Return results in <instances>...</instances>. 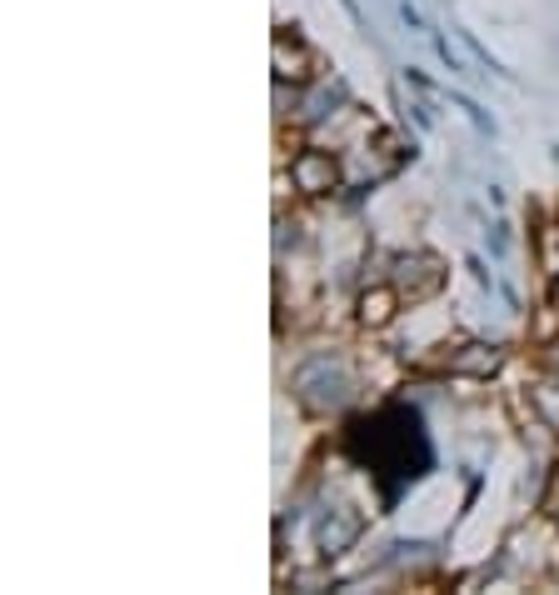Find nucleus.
I'll return each mask as SVG.
<instances>
[{
  "instance_id": "obj_5",
  "label": "nucleus",
  "mask_w": 559,
  "mask_h": 595,
  "mask_svg": "<svg viewBox=\"0 0 559 595\" xmlns=\"http://www.w3.org/2000/svg\"><path fill=\"white\" fill-rule=\"evenodd\" d=\"M270 71H275V80H285V86H305V80L320 76V55L310 51V41H305L295 25H275V41H270Z\"/></svg>"
},
{
  "instance_id": "obj_2",
  "label": "nucleus",
  "mask_w": 559,
  "mask_h": 595,
  "mask_svg": "<svg viewBox=\"0 0 559 595\" xmlns=\"http://www.w3.org/2000/svg\"><path fill=\"white\" fill-rule=\"evenodd\" d=\"M445 260L430 256V250H395L385 266V281H395V291L405 295L409 305H430L445 285Z\"/></svg>"
},
{
  "instance_id": "obj_11",
  "label": "nucleus",
  "mask_w": 559,
  "mask_h": 595,
  "mask_svg": "<svg viewBox=\"0 0 559 595\" xmlns=\"http://www.w3.org/2000/svg\"><path fill=\"white\" fill-rule=\"evenodd\" d=\"M435 51H440V61L450 65V76H464V61L450 51V41H445V35H435Z\"/></svg>"
},
{
  "instance_id": "obj_4",
  "label": "nucleus",
  "mask_w": 559,
  "mask_h": 595,
  "mask_svg": "<svg viewBox=\"0 0 559 595\" xmlns=\"http://www.w3.org/2000/svg\"><path fill=\"white\" fill-rule=\"evenodd\" d=\"M425 366L430 370H445V376H470V380H490L505 370V350L490 346V340H460V346H450V340H440L435 350H425Z\"/></svg>"
},
{
  "instance_id": "obj_1",
  "label": "nucleus",
  "mask_w": 559,
  "mask_h": 595,
  "mask_svg": "<svg viewBox=\"0 0 559 595\" xmlns=\"http://www.w3.org/2000/svg\"><path fill=\"white\" fill-rule=\"evenodd\" d=\"M360 376H365V370H360L355 356L330 350V356H310V360H305V366L291 376V390H295V401H300L305 411L335 415V411H344V405L355 401Z\"/></svg>"
},
{
  "instance_id": "obj_9",
  "label": "nucleus",
  "mask_w": 559,
  "mask_h": 595,
  "mask_svg": "<svg viewBox=\"0 0 559 595\" xmlns=\"http://www.w3.org/2000/svg\"><path fill=\"white\" fill-rule=\"evenodd\" d=\"M539 516L559 520V461H555V470H549V486H545V496H539Z\"/></svg>"
},
{
  "instance_id": "obj_10",
  "label": "nucleus",
  "mask_w": 559,
  "mask_h": 595,
  "mask_svg": "<svg viewBox=\"0 0 559 595\" xmlns=\"http://www.w3.org/2000/svg\"><path fill=\"white\" fill-rule=\"evenodd\" d=\"M291 585L295 591H320V585H335L330 571H291Z\"/></svg>"
},
{
  "instance_id": "obj_7",
  "label": "nucleus",
  "mask_w": 559,
  "mask_h": 595,
  "mask_svg": "<svg viewBox=\"0 0 559 595\" xmlns=\"http://www.w3.org/2000/svg\"><path fill=\"white\" fill-rule=\"evenodd\" d=\"M360 531H365V516H360L355 506H335L330 516L320 520V555H325V561H335V555L355 551Z\"/></svg>"
},
{
  "instance_id": "obj_12",
  "label": "nucleus",
  "mask_w": 559,
  "mask_h": 595,
  "mask_svg": "<svg viewBox=\"0 0 559 595\" xmlns=\"http://www.w3.org/2000/svg\"><path fill=\"white\" fill-rule=\"evenodd\" d=\"M545 301H549V305H555V311H559V271L549 275V295H545Z\"/></svg>"
},
{
  "instance_id": "obj_8",
  "label": "nucleus",
  "mask_w": 559,
  "mask_h": 595,
  "mask_svg": "<svg viewBox=\"0 0 559 595\" xmlns=\"http://www.w3.org/2000/svg\"><path fill=\"white\" fill-rule=\"evenodd\" d=\"M529 390V401H535V411H539V421L555 431V441H559V376H549V370H539V380L535 386H525Z\"/></svg>"
},
{
  "instance_id": "obj_6",
  "label": "nucleus",
  "mask_w": 559,
  "mask_h": 595,
  "mask_svg": "<svg viewBox=\"0 0 559 595\" xmlns=\"http://www.w3.org/2000/svg\"><path fill=\"white\" fill-rule=\"evenodd\" d=\"M399 311H405V295H399L395 281H385V275H380V281H365L355 291V325L370 331V336H375V331H390V325L399 321Z\"/></svg>"
},
{
  "instance_id": "obj_3",
  "label": "nucleus",
  "mask_w": 559,
  "mask_h": 595,
  "mask_svg": "<svg viewBox=\"0 0 559 595\" xmlns=\"http://www.w3.org/2000/svg\"><path fill=\"white\" fill-rule=\"evenodd\" d=\"M291 181H295V195H305V201H330L344 185V155L330 151V145L305 141L291 155Z\"/></svg>"
}]
</instances>
